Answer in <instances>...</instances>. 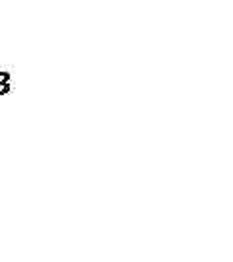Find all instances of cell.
Wrapping results in <instances>:
<instances>
[{
	"label": "cell",
	"instance_id": "6da1fadb",
	"mask_svg": "<svg viewBox=\"0 0 233 262\" xmlns=\"http://www.w3.org/2000/svg\"><path fill=\"white\" fill-rule=\"evenodd\" d=\"M10 92V74L0 72V95H6Z\"/></svg>",
	"mask_w": 233,
	"mask_h": 262
}]
</instances>
